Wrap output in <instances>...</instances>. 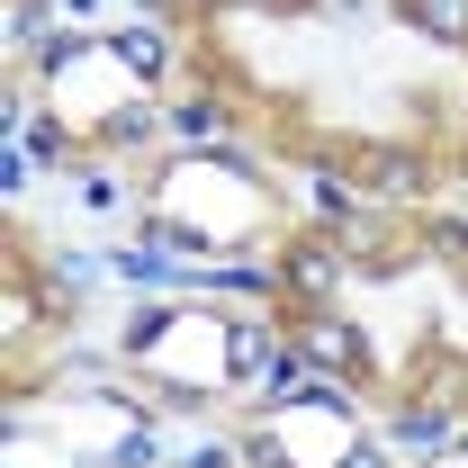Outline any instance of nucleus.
I'll return each mask as SVG.
<instances>
[{
    "mask_svg": "<svg viewBox=\"0 0 468 468\" xmlns=\"http://www.w3.org/2000/svg\"><path fill=\"white\" fill-rule=\"evenodd\" d=\"M414 9H423L441 37H468V0H414Z\"/></svg>",
    "mask_w": 468,
    "mask_h": 468,
    "instance_id": "f257e3e1",
    "label": "nucleus"
}]
</instances>
